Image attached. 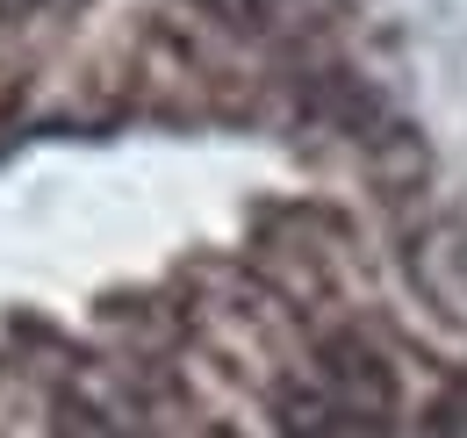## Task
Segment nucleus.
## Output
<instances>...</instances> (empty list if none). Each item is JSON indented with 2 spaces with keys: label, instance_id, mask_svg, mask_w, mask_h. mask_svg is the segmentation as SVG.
Instances as JSON below:
<instances>
[{
  "label": "nucleus",
  "instance_id": "7ed1b4c3",
  "mask_svg": "<svg viewBox=\"0 0 467 438\" xmlns=\"http://www.w3.org/2000/svg\"><path fill=\"white\" fill-rule=\"evenodd\" d=\"M22 7H36V0H0V15H22Z\"/></svg>",
  "mask_w": 467,
  "mask_h": 438
},
{
  "label": "nucleus",
  "instance_id": "f257e3e1",
  "mask_svg": "<svg viewBox=\"0 0 467 438\" xmlns=\"http://www.w3.org/2000/svg\"><path fill=\"white\" fill-rule=\"evenodd\" d=\"M309 374L331 395V410H338L346 432H374V424L396 410V367H389V352H381L374 338H331Z\"/></svg>",
  "mask_w": 467,
  "mask_h": 438
},
{
  "label": "nucleus",
  "instance_id": "f03ea898",
  "mask_svg": "<svg viewBox=\"0 0 467 438\" xmlns=\"http://www.w3.org/2000/svg\"><path fill=\"white\" fill-rule=\"evenodd\" d=\"M216 15H231L237 29H266V0H209Z\"/></svg>",
  "mask_w": 467,
  "mask_h": 438
},
{
  "label": "nucleus",
  "instance_id": "20e7f679",
  "mask_svg": "<svg viewBox=\"0 0 467 438\" xmlns=\"http://www.w3.org/2000/svg\"><path fill=\"white\" fill-rule=\"evenodd\" d=\"M202 438H237V432H202Z\"/></svg>",
  "mask_w": 467,
  "mask_h": 438
}]
</instances>
